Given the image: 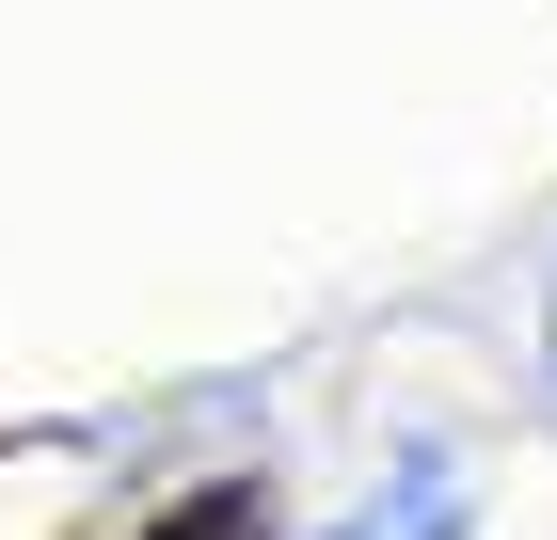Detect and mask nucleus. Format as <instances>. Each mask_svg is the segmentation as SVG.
I'll list each match as a JSON object with an SVG mask.
<instances>
[{"mask_svg":"<svg viewBox=\"0 0 557 540\" xmlns=\"http://www.w3.org/2000/svg\"><path fill=\"white\" fill-rule=\"evenodd\" d=\"M160 540H256V508H239V493H223V508H175Z\"/></svg>","mask_w":557,"mask_h":540,"instance_id":"nucleus-1","label":"nucleus"}]
</instances>
